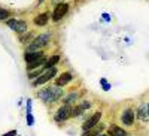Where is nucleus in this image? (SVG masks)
<instances>
[{
    "mask_svg": "<svg viewBox=\"0 0 149 136\" xmlns=\"http://www.w3.org/2000/svg\"><path fill=\"white\" fill-rule=\"evenodd\" d=\"M45 57H42V58H39V60H36V61H33V63H29L27 64V69L31 72V70H36V69H39L40 66H45Z\"/></svg>",
    "mask_w": 149,
    "mask_h": 136,
    "instance_id": "ddd939ff",
    "label": "nucleus"
},
{
    "mask_svg": "<svg viewBox=\"0 0 149 136\" xmlns=\"http://www.w3.org/2000/svg\"><path fill=\"white\" fill-rule=\"evenodd\" d=\"M146 111H148V115H149V103H148V106H146Z\"/></svg>",
    "mask_w": 149,
    "mask_h": 136,
    "instance_id": "393cba45",
    "label": "nucleus"
},
{
    "mask_svg": "<svg viewBox=\"0 0 149 136\" xmlns=\"http://www.w3.org/2000/svg\"><path fill=\"white\" fill-rule=\"evenodd\" d=\"M97 136H109V135H97Z\"/></svg>",
    "mask_w": 149,
    "mask_h": 136,
    "instance_id": "a878e982",
    "label": "nucleus"
},
{
    "mask_svg": "<svg viewBox=\"0 0 149 136\" xmlns=\"http://www.w3.org/2000/svg\"><path fill=\"white\" fill-rule=\"evenodd\" d=\"M90 106H91V103H90V102H82V103H81V108H82L84 111H86Z\"/></svg>",
    "mask_w": 149,
    "mask_h": 136,
    "instance_id": "aec40b11",
    "label": "nucleus"
},
{
    "mask_svg": "<svg viewBox=\"0 0 149 136\" xmlns=\"http://www.w3.org/2000/svg\"><path fill=\"white\" fill-rule=\"evenodd\" d=\"M100 118H102V112H95L93 117H90V118H88V120H86V121L84 123V124H82V130H84V132L91 130L93 127H95V126L98 124Z\"/></svg>",
    "mask_w": 149,
    "mask_h": 136,
    "instance_id": "423d86ee",
    "label": "nucleus"
},
{
    "mask_svg": "<svg viewBox=\"0 0 149 136\" xmlns=\"http://www.w3.org/2000/svg\"><path fill=\"white\" fill-rule=\"evenodd\" d=\"M42 57H43V54H42L40 51H34V53H27L26 55H24V60H26L27 64H29V63H33V61L39 60V58H42Z\"/></svg>",
    "mask_w": 149,
    "mask_h": 136,
    "instance_id": "9b49d317",
    "label": "nucleus"
},
{
    "mask_svg": "<svg viewBox=\"0 0 149 136\" xmlns=\"http://www.w3.org/2000/svg\"><path fill=\"white\" fill-rule=\"evenodd\" d=\"M6 24H8V27H10L12 30H15V32H18V33L27 32V24H26V21H21V20L12 18V20H8Z\"/></svg>",
    "mask_w": 149,
    "mask_h": 136,
    "instance_id": "20e7f679",
    "label": "nucleus"
},
{
    "mask_svg": "<svg viewBox=\"0 0 149 136\" xmlns=\"http://www.w3.org/2000/svg\"><path fill=\"white\" fill-rule=\"evenodd\" d=\"M104 129L103 124H97V127H93L91 130H86L84 132V136H97V135H100V132Z\"/></svg>",
    "mask_w": 149,
    "mask_h": 136,
    "instance_id": "4468645a",
    "label": "nucleus"
},
{
    "mask_svg": "<svg viewBox=\"0 0 149 136\" xmlns=\"http://www.w3.org/2000/svg\"><path fill=\"white\" fill-rule=\"evenodd\" d=\"M55 75H57V69H55V67L46 69V72H43L39 78H36V79L33 81V85H34V87H37V85H42V84L48 82L49 79H52Z\"/></svg>",
    "mask_w": 149,
    "mask_h": 136,
    "instance_id": "7ed1b4c3",
    "label": "nucleus"
},
{
    "mask_svg": "<svg viewBox=\"0 0 149 136\" xmlns=\"http://www.w3.org/2000/svg\"><path fill=\"white\" fill-rule=\"evenodd\" d=\"M107 135H109V136H128L125 130L121 129V127H118V126H110L109 130H107Z\"/></svg>",
    "mask_w": 149,
    "mask_h": 136,
    "instance_id": "9d476101",
    "label": "nucleus"
},
{
    "mask_svg": "<svg viewBox=\"0 0 149 136\" xmlns=\"http://www.w3.org/2000/svg\"><path fill=\"white\" fill-rule=\"evenodd\" d=\"M40 2H42V0H40Z\"/></svg>",
    "mask_w": 149,
    "mask_h": 136,
    "instance_id": "bb28decb",
    "label": "nucleus"
},
{
    "mask_svg": "<svg viewBox=\"0 0 149 136\" xmlns=\"http://www.w3.org/2000/svg\"><path fill=\"white\" fill-rule=\"evenodd\" d=\"M49 42V34H39L36 39L31 41V43L29 45V53H34L39 51L40 48H45Z\"/></svg>",
    "mask_w": 149,
    "mask_h": 136,
    "instance_id": "f03ea898",
    "label": "nucleus"
},
{
    "mask_svg": "<svg viewBox=\"0 0 149 136\" xmlns=\"http://www.w3.org/2000/svg\"><path fill=\"white\" fill-rule=\"evenodd\" d=\"M9 17H10L9 11H6V9H2V8H0V20H6V18H9Z\"/></svg>",
    "mask_w": 149,
    "mask_h": 136,
    "instance_id": "6ab92c4d",
    "label": "nucleus"
},
{
    "mask_svg": "<svg viewBox=\"0 0 149 136\" xmlns=\"http://www.w3.org/2000/svg\"><path fill=\"white\" fill-rule=\"evenodd\" d=\"M70 115H72V106L64 105V106H61V108L57 111V114H55L54 118H55V121L61 123V121H64V120L70 118Z\"/></svg>",
    "mask_w": 149,
    "mask_h": 136,
    "instance_id": "39448f33",
    "label": "nucleus"
},
{
    "mask_svg": "<svg viewBox=\"0 0 149 136\" xmlns=\"http://www.w3.org/2000/svg\"><path fill=\"white\" fill-rule=\"evenodd\" d=\"M134 117H136L134 111H133L131 108H127V109L122 112V117H121V120H122V123H124L125 126H131L133 123H134Z\"/></svg>",
    "mask_w": 149,
    "mask_h": 136,
    "instance_id": "6e6552de",
    "label": "nucleus"
},
{
    "mask_svg": "<svg viewBox=\"0 0 149 136\" xmlns=\"http://www.w3.org/2000/svg\"><path fill=\"white\" fill-rule=\"evenodd\" d=\"M15 133H17L15 130H12V132H8V133H6V135H3V136H15Z\"/></svg>",
    "mask_w": 149,
    "mask_h": 136,
    "instance_id": "b1692460",
    "label": "nucleus"
},
{
    "mask_svg": "<svg viewBox=\"0 0 149 136\" xmlns=\"http://www.w3.org/2000/svg\"><path fill=\"white\" fill-rule=\"evenodd\" d=\"M72 79H73V75H72V73H70V72H64V73H61V75H60V76L55 79V85L61 88L63 85L69 84Z\"/></svg>",
    "mask_w": 149,
    "mask_h": 136,
    "instance_id": "1a4fd4ad",
    "label": "nucleus"
},
{
    "mask_svg": "<svg viewBox=\"0 0 149 136\" xmlns=\"http://www.w3.org/2000/svg\"><path fill=\"white\" fill-rule=\"evenodd\" d=\"M48 21H49V15L48 14H40V15H37L34 18V24H36V26H40V27L46 26Z\"/></svg>",
    "mask_w": 149,
    "mask_h": 136,
    "instance_id": "f8f14e48",
    "label": "nucleus"
},
{
    "mask_svg": "<svg viewBox=\"0 0 149 136\" xmlns=\"http://www.w3.org/2000/svg\"><path fill=\"white\" fill-rule=\"evenodd\" d=\"M82 112H84V109L81 108V105L79 106H74V108H72V115L70 117H79Z\"/></svg>",
    "mask_w": 149,
    "mask_h": 136,
    "instance_id": "a211bd4d",
    "label": "nucleus"
},
{
    "mask_svg": "<svg viewBox=\"0 0 149 136\" xmlns=\"http://www.w3.org/2000/svg\"><path fill=\"white\" fill-rule=\"evenodd\" d=\"M37 96H39V99H42L43 102L46 103H52L55 100H58V99L63 96V90H61L60 87H46L43 90H40L39 93H37Z\"/></svg>",
    "mask_w": 149,
    "mask_h": 136,
    "instance_id": "f257e3e1",
    "label": "nucleus"
},
{
    "mask_svg": "<svg viewBox=\"0 0 149 136\" xmlns=\"http://www.w3.org/2000/svg\"><path fill=\"white\" fill-rule=\"evenodd\" d=\"M30 39H31V34H27V36H24V38H21V42L22 43H27Z\"/></svg>",
    "mask_w": 149,
    "mask_h": 136,
    "instance_id": "4be33fe9",
    "label": "nucleus"
},
{
    "mask_svg": "<svg viewBox=\"0 0 149 136\" xmlns=\"http://www.w3.org/2000/svg\"><path fill=\"white\" fill-rule=\"evenodd\" d=\"M102 85H103V88H104V90H109V88H110V85H109L104 79H102Z\"/></svg>",
    "mask_w": 149,
    "mask_h": 136,
    "instance_id": "5701e85b",
    "label": "nucleus"
},
{
    "mask_svg": "<svg viewBox=\"0 0 149 136\" xmlns=\"http://www.w3.org/2000/svg\"><path fill=\"white\" fill-rule=\"evenodd\" d=\"M60 61V55L58 54H55V55H52L51 58H49L46 63H45V69H51V67H55V64Z\"/></svg>",
    "mask_w": 149,
    "mask_h": 136,
    "instance_id": "2eb2a0df",
    "label": "nucleus"
},
{
    "mask_svg": "<svg viewBox=\"0 0 149 136\" xmlns=\"http://www.w3.org/2000/svg\"><path fill=\"white\" fill-rule=\"evenodd\" d=\"M67 11H69V5H67V3H60V5H57L54 14H52V20H54V21H60L61 18L67 14Z\"/></svg>",
    "mask_w": 149,
    "mask_h": 136,
    "instance_id": "0eeeda50",
    "label": "nucleus"
},
{
    "mask_svg": "<svg viewBox=\"0 0 149 136\" xmlns=\"http://www.w3.org/2000/svg\"><path fill=\"white\" fill-rule=\"evenodd\" d=\"M76 99H78V93H70L67 97H64V105H72L74 100H76Z\"/></svg>",
    "mask_w": 149,
    "mask_h": 136,
    "instance_id": "f3484780",
    "label": "nucleus"
},
{
    "mask_svg": "<svg viewBox=\"0 0 149 136\" xmlns=\"http://www.w3.org/2000/svg\"><path fill=\"white\" fill-rule=\"evenodd\" d=\"M33 121H34L33 120V115L31 114H27V124L29 126H33Z\"/></svg>",
    "mask_w": 149,
    "mask_h": 136,
    "instance_id": "412c9836",
    "label": "nucleus"
},
{
    "mask_svg": "<svg viewBox=\"0 0 149 136\" xmlns=\"http://www.w3.org/2000/svg\"><path fill=\"white\" fill-rule=\"evenodd\" d=\"M137 117L142 120V121H145V120H148L149 118V115H148V111H146V106H140L139 108V112H137Z\"/></svg>",
    "mask_w": 149,
    "mask_h": 136,
    "instance_id": "dca6fc26",
    "label": "nucleus"
}]
</instances>
